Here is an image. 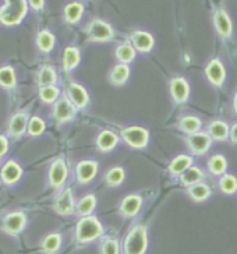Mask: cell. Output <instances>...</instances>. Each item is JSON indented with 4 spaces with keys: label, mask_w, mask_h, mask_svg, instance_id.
<instances>
[{
    "label": "cell",
    "mask_w": 237,
    "mask_h": 254,
    "mask_svg": "<svg viewBox=\"0 0 237 254\" xmlns=\"http://www.w3.org/2000/svg\"><path fill=\"white\" fill-rule=\"evenodd\" d=\"M205 74H207L208 80L212 82L214 85L221 87L225 82V78H226V70L223 67L221 60L214 59L209 62V64L205 68Z\"/></svg>",
    "instance_id": "ac0fdd59"
},
{
    "label": "cell",
    "mask_w": 237,
    "mask_h": 254,
    "mask_svg": "<svg viewBox=\"0 0 237 254\" xmlns=\"http://www.w3.org/2000/svg\"><path fill=\"white\" fill-rule=\"evenodd\" d=\"M208 169L209 172L215 176H221V175H225L226 169H228V161L223 155H214L208 161Z\"/></svg>",
    "instance_id": "e575fe53"
},
{
    "label": "cell",
    "mask_w": 237,
    "mask_h": 254,
    "mask_svg": "<svg viewBox=\"0 0 237 254\" xmlns=\"http://www.w3.org/2000/svg\"><path fill=\"white\" fill-rule=\"evenodd\" d=\"M126 178V172L121 166H115L111 168L106 175H105V182L106 185L111 187H118L123 183V180Z\"/></svg>",
    "instance_id": "4dcf8cb0"
},
{
    "label": "cell",
    "mask_w": 237,
    "mask_h": 254,
    "mask_svg": "<svg viewBox=\"0 0 237 254\" xmlns=\"http://www.w3.org/2000/svg\"><path fill=\"white\" fill-rule=\"evenodd\" d=\"M214 24H215L216 32L223 38L232 37L233 32V25H232V20H230L229 14L226 13V10L223 8H218L214 15Z\"/></svg>",
    "instance_id": "2e32d148"
},
{
    "label": "cell",
    "mask_w": 237,
    "mask_h": 254,
    "mask_svg": "<svg viewBox=\"0 0 237 254\" xmlns=\"http://www.w3.org/2000/svg\"><path fill=\"white\" fill-rule=\"evenodd\" d=\"M121 138L126 141L127 145L135 150H142L148 145L149 142V131L145 127L141 126H130L121 130Z\"/></svg>",
    "instance_id": "5b68a950"
},
{
    "label": "cell",
    "mask_w": 237,
    "mask_h": 254,
    "mask_svg": "<svg viewBox=\"0 0 237 254\" xmlns=\"http://www.w3.org/2000/svg\"><path fill=\"white\" fill-rule=\"evenodd\" d=\"M85 34L91 42H109L115 38V30L109 23L101 18H94L85 27Z\"/></svg>",
    "instance_id": "277c9868"
},
{
    "label": "cell",
    "mask_w": 237,
    "mask_h": 254,
    "mask_svg": "<svg viewBox=\"0 0 237 254\" xmlns=\"http://www.w3.org/2000/svg\"><path fill=\"white\" fill-rule=\"evenodd\" d=\"M58 81V74L56 70L52 66H44L38 73V84L39 87H46V85H55Z\"/></svg>",
    "instance_id": "f546056e"
},
{
    "label": "cell",
    "mask_w": 237,
    "mask_h": 254,
    "mask_svg": "<svg viewBox=\"0 0 237 254\" xmlns=\"http://www.w3.org/2000/svg\"><path fill=\"white\" fill-rule=\"evenodd\" d=\"M81 62V55L80 51L75 46H67L63 52V68L66 73L73 71Z\"/></svg>",
    "instance_id": "44dd1931"
},
{
    "label": "cell",
    "mask_w": 237,
    "mask_h": 254,
    "mask_svg": "<svg viewBox=\"0 0 237 254\" xmlns=\"http://www.w3.org/2000/svg\"><path fill=\"white\" fill-rule=\"evenodd\" d=\"M230 128L228 126V123H225L222 120H215L209 125V133L208 134L211 135L212 140H216V141H225L228 140L229 137Z\"/></svg>",
    "instance_id": "cb8c5ba5"
},
{
    "label": "cell",
    "mask_w": 237,
    "mask_h": 254,
    "mask_svg": "<svg viewBox=\"0 0 237 254\" xmlns=\"http://www.w3.org/2000/svg\"><path fill=\"white\" fill-rule=\"evenodd\" d=\"M27 126H28V115L25 112L15 113L8 120V135L13 138H20L27 131Z\"/></svg>",
    "instance_id": "5bb4252c"
},
{
    "label": "cell",
    "mask_w": 237,
    "mask_h": 254,
    "mask_svg": "<svg viewBox=\"0 0 237 254\" xmlns=\"http://www.w3.org/2000/svg\"><path fill=\"white\" fill-rule=\"evenodd\" d=\"M178 128L185 134H194V133L200 131L201 120L195 116H184L178 122Z\"/></svg>",
    "instance_id": "1f68e13d"
},
{
    "label": "cell",
    "mask_w": 237,
    "mask_h": 254,
    "mask_svg": "<svg viewBox=\"0 0 237 254\" xmlns=\"http://www.w3.org/2000/svg\"><path fill=\"white\" fill-rule=\"evenodd\" d=\"M131 44L134 49L138 52L147 53L152 51V48L155 45V39L152 37V34H149L147 31H134L131 34Z\"/></svg>",
    "instance_id": "7c38bea8"
},
{
    "label": "cell",
    "mask_w": 237,
    "mask_h": 254,
    "mask_svg": "<svg viewBox=\"0 0 237 254\" xmlns=\"http://www.w3.org/2000/svg\"><path fill=\"white\" fill-rule=\"evenodd\" d=\"M67 173L68 171H67L66 161L63 158H56L49 166V175H48L49 185L53 189H60L66 183Z\"/></svg>",
    "instance_id": "52a82bcc"
},
{
    "label": "cell",
    "mask_w": 237,
    "mask_h": 254,
    "mask_svg": "<svg viewBox=\"0 0 237 254\" xmlns=\"http://www.w3.org/2000/svg\"><path fill=\"white\" fill-rule=\"evenodd\" d=\"M141 205H142V198L138 194H128L123 198V201L120 204V212L124 217L130 218L138 214Z\"/></svg>",
    "instance_id": "d6986e66"
},
{
    "label": "cell",
    "mask_w": 237,
    "mask_h": 254,
    "mask_svg": "<svg viewBox=\"0 0 237 254\" xmlns=\"http://www.w3.org/2000/svg\"><path fill=\"white\" fill-rule=\"evenodd\" d=\"M188 195L193 198L194 201H205L208 197L211 195V189L205 183L198 182V183H195L193 186H188Z\"/></svg>",
    "instance_id": "f1b7e54d"
},
{
    "label": "cell",
    "mask_w": 237,
    "mask_h": 254,
    "mask_svg": "<svg viewBox=\"0 0 237 254\" xmlns=\"http://www.w3.org/2000/svg\"><path fill=\"white\" fill-rule=\"evenodd\" d=\"M104 233V226L99 219L92 215H85L80 219L75 229V238L78 243H89L98 239Z\"/></svg>",
    "instance_id": "7a4b0ae2"
},
{
    "label": "cell",
    "mask_w": 237,
    "mask_h": 254,
    "mask_svg": "<svg viewBox=\"0 0 237 254\" xmlns=\"http://www.w3.org/2000/svg\"><path fill=\"white\" fill-rule=\"evenodd\" d=\"M27 13V0H4V4L0 7V24L4 27H15L21 24Z\"/></svg>",
    "instance_id": "6da1fadb"
},
{
    "label": "cell",
    "mask_w": 237,
    "mask_h": 254,
    "mask_svg": "<svg viewBox=\"0 0 237 254\" xmlns=\"http://www.w3.org/2000/svg\"><path fill=\"white\" fill-rule=\"evenodd\" d=\"M98 173V162L94 159H85L78 162L75 166V176L78 183L87 185L91 180L97 176Z\"/></svg>",
    "instance_id": "9c48e42d"
},
{
    "label": "cell",
    "mask_w": 237,
    "mask_h": 254,
    "mask_svg": "<svg viewBox=\"0 0 237 254\" xmlns=\"http://www.w3.org/2000/svg\"><path fill=\"white\" fill-rule=\"evenodd\" d=\"M27 217L24 212H11L3 219V231L8 235H18L25 228Z\"/></svg>",
    "instance_id": "8fae6325"
},
{
    "label": "cell",
    "mask_w": 237,
    "mask_h": 254,
    "mask_svg": "<svg viewBox=\"0 0 237 254\" xmlns=\"http://www.w3.org/2000/svg\"><path fill=\"white\" fill-rule=\"evenodd\" d=\"M95 207H97V198H95V195L88 194L85 195V197H82L81 200H80V202L75 207V211H77L78 215L85 217V215H91V212L95 209Z\"/></svg>",
    "instance_id": "d6a6232c"
},
{
    "label": "cell",
    "mask_w": 237,
    "mask_h": 254,
    "mask_svg": "<svg viewBox=\"0 0 237 254\" xmlns=\"http://www.w3.org/2000/svg\"><path fill=\"white\" fill-rule=\"evenodd\" d=\"M204 179V172L201 171L198 166H190L188 169H185L184 172L180 175V180L183 186H193L195 183H198Z\"/></svg>",
    "instance_id": "83f0119b"
},
{
    "label": "cell",
    "mask_w": 237,
    "mask_h": 254,
    "mask_svg": "<svg viewBox=\"0 0 237 254\" xmlns=\"http://www.w3.org/2000/svg\"><path fill=\"white\" fill-rule=\"evenodd\" d=\"M21 176L22 168L20 166V164H17L13 159H10L3 165L1 172H0V178L6 185H15L18 180L21 179Z\"/></svg>",
    "instance_id": "e0dca14e"
},
{
    "label": "cell",
    "mask_w": 237,
    "mask_h": 254,
    "mask_svg": "<svg viewBox=\"0 0 237 254\" xmlns=\"http://www.w3.org/2000/svg\"><path fill=\"white\" fill-rule=\"evenodd\" d=\"M191 165H193V157H190V155H178L169 165V172L173 176H180Z\"/></svg>",
    "instance_id": "4316f807"
},
{
    "label": "cell",
    "mask_w": 237,
    "mask_h": 254,
    "mask_svg": "<svg viewBox=\"0 0 237 254\" xmlns=\"http://www.w3.org/2000/svg\"><path fill=\"white\" fill-rule=\"evenodd\" d=\"M28 6H31V8H34L35 11H41L45 6V0H27Z\"/></svg>",
    "instance_id": "b9f144b4"
},
{
    "label": "cell",
    "mask_w": 237,
    "mask_h": 254,
    "mask_svg": "<svg viewBox=\"0 0 237 254\" xmlns=\"http://www.w3.org/2000/svg\"><path fill=\"white\" fill-rule=\"evenodd\" d=\"M55 211L60 215H71L75 211L74 197H73V191H71L70 187L63 190L58 195V198L55 201Z\"/></svg>",
    "instance_id": "30bf717a"
},
{
    "label": "cell",
    "mask_w": 237,
    "mask_h": 254,
    "mask_svg": "<svg viewBox=\"0 0 237 254\" xmlns=\"http://www.w3.org/2000/svg\"><path fill=\"white\" fill-rule=\"evenodd\" d=\"M84 14V4L80 1H71L64 7V20L68 24H77Z\"/></svg>",
    "instance_id": "484cf974"
},
{
    "label": "cell",
    "mask_w": 237,
    "mask_h": 254,
    "mask_svg": "<svg viewBox=\"0 0 237 254\" xmlns=\"http://www.w3.org/2000/svg\"><path fill=\"white\" fill-rule=\"evenodd\" d=\"M120 253V247H118V242L116 239H108L104 240L102 243V254H118Z\"/></svg>",
    "instance_id": "ab89813d"
},
{
    "label": "cell",
    "mask_w": 237,
    "mask_h": 254,
    "mask_svg": "<svg viewBox=\"0 0 237 254\" xmlns=\"http://www.w3.org/2000/svg\"><path fill=\"white\" fill-rule=\"evenodd\" d=\"M17 84V77H15L14 68L10 66L0 67V85L6 90L14 88Z\"/></svg>",
    "instance_id": "836d02e7"
},
{
    "label": "cell",
    "mask_w": 237,
    "mask_h": 254,
    "mask_svg": "<svg viewBox=\"0 0 237 254\" xmlns=\"http://www.w3.org/2000/svg\"><path fill=\"white\" fill-rule=\"evenodd\" d=\"M135 55H137V51L134 49V46L131 42H123V44H120L116 48V51H115V56H116V59L120 62V63H131L134 59H135Z\"/></svg>",
    "instance_id": "d4e9b609"
},
{
    "label": "cell",
    "mask_w": 237,
    "mask_h": 254,
    "mask_svg": "<svg viewBox=\"0 0 237 254\" xmlns=\"http://www.w3.org/2000/svg\"><path fill=\"white\" fill-rule=\"evenodd\" d=\"M75 113H77V108H75L73 102L68 99L67 95L61 97L60 99H58L55 102V109H53V118L55 120L59 123V125H63V123H67L70 120L74 119Z\"/></svg>",
    "instance_id": "8992f818"
},
{
    "label": "cell",
    "mask_w": 237,
    "mask_h": 254,
    "mask_svg": "<svg viewBox=\"0 0 237 254\" xmlns=\"http://www.w3.org/2000/svg\"><path fill=\"white\" fill-rule=\"evenodd\" d=\"M45 128H46V123L44 122L42 118L39 116H32L28 120V126H27V131L31 137H38V135L44 134Z\"/></svg>",
    "instance_id": "74e56055"
},
{
    "label": "cell",
    "mask_w": 237,
    "mask_h": 254,
    "mask_svg": "<svg viewBox=\"0 0 237 254\" xmlns=\"http://www.w3.org/2000/svg\"><path fill=\"white\" fill-rule=\"evenodd\" d=\"M7 151H8V140L6 138V135L0 134V158L4 157Z\"/></svg>",
    "instance_id": "60d3db41"
},
{
    "label": "cell",
    "mask_w": 237,
    "mask_h": 254,
    "mask_svg": "<svg viewBox=\"0 0 237 254\" xmlns=\"http://www.w3.org/2000/svg\"><path fill=\"white\" fill-rule=\"evenodd\" d=\"M61 246V236L59 233H51L48 235L42 242V250L46 254H55Z\"/></svg>",
    "instance_id": "d590c367"
},
{
    "label": "cell",
    "mask_w": 237,
    "mask_h": 254,
    "mask_svg": "<svg viewBox=\"0 0 237 254\" xmlns=\"http://www.w3.org/2000/svg\"><path fill=\"white\" fill-rule=\"evenodd\" d=\"M233 106H235V111L237 112V92L236 95H235V99H233Z\"/></svg>",
    "instance_id": "ee69618b"
},
{
    "label": "cell",
    "mask_w": 237,
    "mask_h": 254,
    "mask_svg": "<svg viewBox=\"0 0 237 254\" xmlns=\"http://www.w3.org/2000/svg\"><path fill=\"white\" fill-rule=\"evenodd\" d=\"M171 94L176 104H184L190 95V85L183 77H176L171 81Z\"/></svg>",
    "instance_id": "9a60e30c"
},
{
    "label": "cell",
    "mask_w": 237,
    "mask_h": 254,
    "mask_svg": "<svg viewBox=\"0 0 237 254\" xmlns=\"http://www.w3.org/2000/svg\"><path fill=\"white\" fill-rule=\"evenodd\" d=\"M130 77V67L126 63H118L115 67L112 68L111 74H109V81L113 85H123Z\"/></svg>",
    "instance_id": "7402d4cb"
},
{
    "label": "cell",
    "mask_w": 237,
    "mask_h": 254,
    "mask_svg": "<svg viewBox=\"0 0 237 254\" xmlns=\"http://www.w3.org/2000/svg\"><path fill=\"white\" fill-rule=\"evenodd\" d=\"M56 45V38L51 31L42 30L38 32L37 35V46L41 52L49 53L52 52L53 48Z\"/></svg>",
    "instance_id": "603a6c76"
},
{
    "label": "cell",
    "mask_w": 237,
    "mask_h": 254,
    "mask_svg": "<svg viewBox=\"0 0 237 254\" xmlns=\"http://www.w3.org/2000/svg\"><path fill=\"white\" fill-rule=\"evenodd\" d=\"M219 187L225 194H235L237 191V179L233 175H223L219 180Z\"/></svg>",
    "instance_id": "f35d334b"
},
{
    "label": "cell",
    "mask_w": 237,
    "mask_h": 254,
    "mask_svg": "<svg viewBox=\"0 0 237 254\" xmlns=\"http://www.w3.org/2000/svg\"><path fill=\"white\" fill-rule=\"evenodd\" d=\"M230 138H232V141L235 142V144H237V123L230 130Z\"/></svg>",
    "instance_id": "7bdbcfd3"
},
{
    "label": "cell",
    "mask_w": 237,
    "mask_h": 254,
    "mask_svg": "<svg viewBox=\"0 0 237 254\" xmlns=\"http://www.w3.org/2000/svg\"><path fill=\"white\" fill-rule=\"evenodd\" d=\"M67 97L73 102V105H74L77 109H84L89 104L88 92L78 82H71L68 85V94H67Z\"/></svg>",
    "instance_id": "4fadbf2b"
},
{
    "label": "cell",
    "mask_w": 237,
    "mask_h": 254,
    "mask_svg": "<svg viewBox=\"0 0 237 254\" xmlns=\"http://www.w3.org/2000/svg\"><path fill=\"white\" fill-rule=\"evenodd\" d=\"M39 97L45 104H55L60 97V88L56 85H46V87H41L39 90Z\"/></svg>",
    "instance_id": "8d00e7d4"
},
{
    "label": "cell",
    "mask_w": 237,
    "mask_h": 254,
    "mask_svg": "<svg viewBox=\"0 0 237 254\" xmlns=\"http://www.w3.org/2000/svg\"><path fill=\"white\" fill-rule=\"evenodd\" d=\"M212 144V138L211 135L207 134V133H194V134H190L187 137V145L190 151L193 152L194 155H202L205 154L209 147Z\"/></svg>",
    "instance_id": "ba28073f"
},
{
    "label": "cell",
    "mask_w": 237,
    "mask_h": 254,
    "mask_svg": "<svg viewBox=\"0 0 237 254\" xmlns=\"http://www.w3.org/2000/svg\"><path fill=\"white\" fill-rule=\"evenodd\" d=\"M118 142V135L112 131V130H102L97 137L98 150L102 152H109L112 151Z\"/></svg>",
    "instance_id": "ffe728a7"
},
{
    "label": "cell",
    "mask_w": 237,
    "mask_h": 254,
    "mask_svg": "<svg viewBox=\"0 0 237 254\" xmlns=\"http://www.w3.org/2000/svg\"><path fill=\"white\" fill-rule=\"evenodd\" d=\"M148 247V233L145 226L137 225L128 232L124 240V254H145Z\"/></svg>",
    "instance_id": "3957f363"
}]
</instances>
